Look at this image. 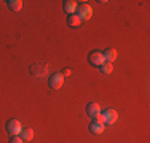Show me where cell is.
Segmentation results:
<instances>
[{"label":"cell","mask_w":150,"mask_h":143,"mask_svg":"<svg viewBox=\"0 0 150 143\" xmlns=\"http://www.w3.org/2000/svg\"><path fill=\"white\" fill-rule=\"evenodd\" d=\"M88 60H90V64H93V65H96V67H101L102 64L105 62L102 51H91L90 56H88Z\"/></svg>","instance_id":"6"},{"label":"cell","mask_w":150,"mask_h":143,"mask_svg":"<svg viewBox=\"0 0 150 143\" xmlns=\"http://www.w3.org/2000/svg\"><path fill=\"white\" fill-rule=\"evenodd\" d=\"M80 24H81V19L75 13L67 16V26H69V27H78Z\"/></svg>","instance_id":"12"},{"label":"cell","mask_w":150,"mask_h":143,"mask_svg":"<svg viewBox=\"0 0 150 143\" xmlns=\"http://www.w3.org/2000/svg\"><path fill=\"white\" fill-rule=\"evenodd\" d=\"M86 113H88V116H91V118H94L96 114H101V105H99L98 102L88 103L86 105Z\"/></svg>","instance_id":"7"},{"label":"cell","mask_w":150,"mask_h":143,"mask_svg":"<svg viewBox=\"0 0 150 143\" xmlns=\"http://www.w3.org/2000/svg\"><path fill=\"white\" fill-rule=\"evenodd\" d=\"M30 73L32 76L35 78H46L48 76V65L46 64H34V65L30 67Z\"/></svg>","instance_id":"1"},{"label":"cell","mask_w":150,"mask_h":143,"mask_svg":"<svg viewBox=\"0 0 150 143\" xmlns=\"http://www.w3.org/2000/svg\"><path fill=\"white\" fill-rule=\"evenodd\" d=\"M62 84H64V76H62V73H53L51 76L48 78V86L51 89H61L62 88Z\"/></svg>","instance_id":"4"},{"label":"cell","mask_w":150,"mask_h":143,"mask_svg":"<svg viewBox=\"0 0 150 143\" xmlns=\"http://www.w3.org/2000/svg\"><path fill=\"white\" fill-rule=\"evenodd\" d=\"M105 130V124H101V123H91L90 124V132L94 135H99Z\"/></svg>","instance_id":"10"},{"label":"cell","mask_w":150,"mask_h":143,"mask_svg":"<svg viewBox=\"0 0 150 143\" xmlns=\"http://www.w3.org/2000/svg\"><path fill=\"white\" fill-rule=\"evenodd\" d=\"M75 14H77L81 21L83 19H91L93 18V8L88 5V3H80V5L77 6V13Z\"/></svg>","instance_id":"3"},{"label":"cell","mask_w":150,"mask_h":143,"mask_svg":"<svg viewBox=\"0 0 150 143\" xmlns=\"http://www.w3.org/2000/svg\"><path fill=\"white\" fill-rule=\"evenodd\" d=\"M99 70H101L102 73L109 75V73H112V72H113V65H112V64H110V62H104V64H102L101 67H99Z\"/></svg>","instance_id":"14"},{"label":"cell","mask_w":150,"mask_h":143,"mask_svg":"<svg viewBox=\"0 0 150 143\" xmlns=\"http://www.w3.org/2000/svg\"><path fill=\"white\" fill-rule=\"evenodd\" d=\"M10 11H21L23 10V0H8L6 2Z\"/></svg>","instance_id":"11"},{"label":"cell","mask_w":150,"mask_h":143,"mask_svg":"<svg viewBox=\"0 0 150 143\" xmlns=\"http://www.w3.org/2000/svg\"><path fill=\"white\" fill-rule=\"evenodd\" d=\"M21 138H23L24 142H30L32 138H34V130H32L30 127H26V129H23L21 130Z\"/></svg>","instance_id":"13"},{"label":"cell","mask_w":150,"mask_h":143,"mask_svg":"<svg viewBox=\"0 0 150 143\" xmlns=\"http://www.w3.org/2000/svg\"><path fill=\"white\" fill-rule=\"evenodd\" d=\"M93 123H101V124H104V119H102V114H96V116L93 118Z\"/></svg>","instance_id":"15"},{"label":"cell","mask_w":150,"mask_h":143,"mask_svg":"<svg viewBox=\"0 0 150 143\" xmlns=\"http://www.w3.org/2000/svg\"><path fill=\"white\" fill-rule=\"evenodd\" d=\"M77 2L75 0H66L64 2V5H62V8H64V11H66L67 14H74L75 11H77Z\"/></svg>","instance_id":"8"},{"label":"cell","mask_w":150,"mask_h":143,"mask_svg":"<svg viewBox=\"0 0 150 143\" xmlns=\"http://www.w3.org/2000/svg\"><path fill=\"white\" fill-rule=\"evenodd\" d=\"M70 75H72V70H70V69H66V70L62 72V76H64V78H66V76H70Z\"/></svg>","instance_id":"17"},{"label":"cell","mask_w":150,"mask_h":143,"mask_svg":"<svg viewBox=\"0 0 150 143\" xmlns=\"http://www.w3.org/2000/svg\"><path fill=\"white\" fill-rule=\"evenodd\" d=\"M6 132H8L11 137H16V135L21 134V130H23V126H21V123L18 119H8L6 121Z\"/></svg>","instance_id":"2"},{"label":"cell","mask_w":150,"mask_h":143,"mask_svg":"<svg viewBox=\"0 0 150 143\" xmlns=\"http://www.w3.org/2000/svg\"><path fill=\"white\" fill-rule=\"evenodd\" d=\"M10 143H24V140L19 137V135H16V137H11V140H10Z\"/></svg>","instance_id":"16"},{"label":"cell","mask_w":150,"mask_h":143,"mask_svg":"<svg viewBox=\"0 0 150 143\" xmlns=\"http://www.w3.org/2000/svg\"><path fill=\"white\" fill-rule=\"evenodd\" d=\"M102 54H104L105 62H110V64H112L113 60H115L117 57H118V53H117V49H115V48H109V49H105V51L102 53Z\"/></svg>","instance_id":"9"},{"label":"cell","mask_w":150,"mask_h":143,"mask_svg":"<svg viewBox=\"0 0 150 143\" xmlns=\"http://www.w3.org/2000/svg\"><path fill=\"white\" fill-rule=\"evenodd\" d=\"M102 119H104V124H109V126H112V124L117 123V119H118V111L113 108H107L104 113H102Z\"/></svg>","instance_id":"5"}]
</instances>
